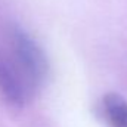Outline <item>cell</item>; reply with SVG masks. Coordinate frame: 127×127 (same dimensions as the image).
<instances>
[{"instance_id":"1","label":"cell","mask_w":127,"mask_h":127,"mask_svg":"<svg viewBox=\"0 0 127 127\" xmlns=\"http://www.w3.org/2000/svg\"><path fill=\"white\" fill-rule=\"evenodd\" d=\"M49 64L41 47L25 31L13 27L7 49L0 52V93L13 106L28 103L43 86Z\"/></svg>"},{"instance_id":"2","label":"cell","mask_w":127,"mask_h":127,"mask_svg":"<svg viewBox=\"0 0 127 127\" xmlns=\"http://www.w3.org/2000/svg\"><path fill=\"white\" fill-rule=\"evenodd\" d=\"M103 112L112 127H127V102L117 93L103 97Z\"/></svg>"}]
</instances>
